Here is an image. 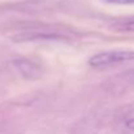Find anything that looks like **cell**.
I'll return each mask as SVG.
<instances>
[{
    "label": "cell",
    "mask_w": 134,
    "mask_h": 134,
    "mask_svg": "<svg viewBox=\"0 0 134 134\" xmlns=\"http://www.w3.org/2000/svg\"><path fill=\"white\" fill-rule=\"evenodd\" d=\"M134 60V51L130 49H116L105 51L98 55H94L89 60V64L94 68H104L109 65H116L121 63H128Z\"/></svg>",
    "instance_id": "6da1fadb"
},
{
    "label": "cell",
    "mask_w": 134,
    "mask_h": 134,
    "mask_svg": "<svg viewBox=\"0 0 134 134\" xmlns=\"http://www.w3.org/2000/svg\"><path fill=\"white\" fill-rule=\"evenodd\" d=\"M14 65L17 70L22 74V77L26 80H37L39 77V68L29 60H17L14 61Z\"/></svg>",
    "instance_id": "7a4b0ae2"
},
{
    "label": "cell",
    "mask_w": 134,
    "mask_h": 134,
    "mask_svg": "<svg viewBox=\"0 0 134 134\" xmlns=\"http://www.w3.org/2000/svg\"><path fill=\"white\" fill-rule=\"evenodd\" d=\"M105 3L109 4H120V5H126V4H134V0H104Z\"/></svg>",
    "instance_id": "3957f363"
},
{
    "label": "cell",
    "mask_w": 134,
    "mask_h": 134,
    "mask_svg": "<svg viewBox=\"0 0 134 134\" xmlns=\"http://www.w3.org/2000/svg\"><path fill=\"white\" fill-rule=\"evenodd\" d=\"M121 29L122 30H128V31H134V20L128 21V22H124L121 25Z\"/></svg>",
    "instance_id": "277c9868"
},
{
    "label": "cell",
    "mask_w": 134,
    "mask_h": 134,
    "mask_svg": "<svg viewBox=\"0 0 134 134\" xmlns=\"http://www.w3.org/2000/svg\"><path fill=\"white\" fill-rule=\"evenodd\" d=\"M125 125H126V128H129V129H134V119H129V120H126Z\"/></svg>",
    "instance_id": "5b68a950"
}]
</instances>
